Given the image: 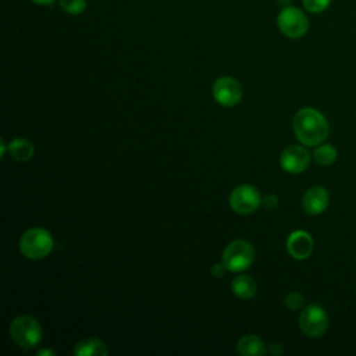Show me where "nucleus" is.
I'll return each mask as SVG.
<instances>
[{
  "instance_id": "obj_1",
  "label": "nucleus",
  "mask_w": 356,
  "mask_h": 356,
  "mask_svg": "<svg viewBox=\"0 0 356 356\" xmlns=\"http://www.w3.org/2000/svg\"><path fill=\"white\" fill-rule=\"evenodd\" d=\"M328 122L316 108L305 107L293 117V132L306 146L321 145L328 136Z\"/></svg>"
},
{
  "instance_id": "obj_2",
  "label": "nucleus",
  "mask_w": 356,
  "mask_h": 356,
  "mask_svg": "<svg viewBox=\"0 0 356 356\" xmlns=\"http://www.w3.org/2000/svg\"><path fill=\"white\" fill-rule=\"evenodd\" d=\"M53 236L44 228H31L22 234L19 239L21 253L32 260H39L46 257L53 249Z\"/></svg>"
},
{
  "instance_id": "obj_3",
  "label": "nucleus",
  "mask_w": 356,
  "mask_h": 356,
  "mask_svg": "<svg viewBox=\"0 0 356 356\" xmlns=\"http://www.w3.org/2000/svg\"><path fill=\"white\" fill-rule=\"evenodd\" d=\"M10 335L19 348L31 349L42 339V327L31 316H18L10 325Z\"/></svg>"
},
{
  "instance_id": "obj_4",
  "label": "nucleus",
  "mask_w": 356,
  "mask_h": 356,
  "mask_svg": "<svg viewBox=\"0 0 356 356\" xmlns=\"http://www.w3.org/2000/svg\"><path fill=\"white\" fill-rule=\"evenodd\" d=\"M254 259L253 246L248 241H234L231 242L222 253V264L228 271L239 273L250 267Z\"/></svg>"
},
{
  "instance_id": "obj_5",
  "label": "nucleus",
  "mask_w": 356,
  "mask_h": 356,
  "mask_svg": "<svg viewBox=\"0 0 356 356\" xmlns=\"http://www.w3.org/2000/svg\"><path fill=\"white\" fill-rule=\"evenodd\" d=\"M277 25L285 36L291 39H299L306 35L309 29V19L299 8L288 6L280 11L277 17Z\"/></svg>"
},
{
  "instance_id": "obj_6",
  "label": "nucleus",
  "mask_w": 356,
  "mask_h": 356,
  "mask_svg": "<svg viewBox=\"0 0 356 356\" xmlns=\"http://www.w3.org/2000/svg\"><path fill=\"white\" fill-rule=\"evenodd\" d=\"M299 327L307 337H321L328 328V314L318 305H309L302 309L299 316Z\"/></svg>"
},
{
  "instance_id": "obj_7",
  "label": "nucleus",
  "mask_w": 356,
  "mask_h": 356,
  "mask_svg": "<svg viewBox=\"0 0 356 356\" xmlns=\"http://www.w3.org/2000/svg\"><path fill=\"white\" fill-rule=\"evenodd\" d=\"M229 207L238 214L253 213L261 204V196L259 191L249 184L236 186L229 195Z\"/></svg>"
},
{
  "instance_id": "obj_8",
  "label": "nucleus",
  "mask_w": 356,
  "mask_h": 356,
  "mask_svg": "<svg viewBox=\"0 0 356 356\" xmlns=\"http://www.w3.org/2000/svg\"><path fill=\"white\" fill-rule=\"evenodd\" d=\"M213 96L216 102L224 107H232L239 103L242 97V88L239 82L231 76H221L213 83Z\"/></svg>"
},
{
  "instance_id": "obj_9",
  "label": "nucleus",
  "mask_w": 356,
  "mask_h": 356,
  "mask_svg": "<svg viewBox=\"0 0 356 356\" xmlns=\"http://www.w3.org/2000/svg\"><path fill=\"white\" fill-rule=\"evenodd\" d=\"M280 164L286 172H302L310 164V153L303 146L291 145L282 150L280 156Z\"/></svg>"
},
{
  "instance_id": "obj_10",
  "label": "nucleus",
  "mask_w": 356,
  "mask_h": 356,
  "mask_svg": "<svg viewBox=\"0 0 356 356\" xmlns=\"http://www.w3.org/2000/svg\"><path fill=\"white\" fill-rule=\"evenodd\" d=\"M313 238L309 232L303 229L293 231L286 239V249L288 253L296 260L307 259L313 252Z\"/></svg>"
},
{
  "instance_id": "obj_11",
  "label": "nucleus",
  "mask_w": 356,
  "mask_h": 356,
  "mask_svg": "<svg viewBox=\"0 0 356 356\" xmlns=\"http://www.w3.org/2000/svg\"><path fill=\"white\" fill-rule=\"evenodd\" d=\"M328 203H330V195L327 189L323 186H313L307 189L302 199L305 211L312 216H317L325 211V209L328 207Z\"/></svg>"
},
{
  "instance_id": "obj_12",
  "label": "nucleus",
  "mask_w": 356,
  "mask_h": 356,
  "mask_svg": "<svg viewBox=\"0 0 356 356\" xmlns=\"http://www.w3.org/2000/svg\"><path fill=\"white\" fill-rule=\"evenodd\" d=\"M75 356H106L108 355V348L106 343L96 338H85L76 342L74 348Z\"/></svg>"
},
{
  "instance_id": "obj_13",
  "label": "nucleus",
  "mask_w": 356,
  "mask_h": 356,
  "mask_svg": "<svg viewBox=\"0 0 356 356\" xmlns=\"http://www.w3.org/2000/svg\"><path fill=\"white\" fill-rule=\"evenodd\" d=\"M238 352L243 356H263L267 352L263 341L256 335H245L238 341Z\"/></svg>"
},
{
  "instance_id": "obj_14",
  "label": "nucleus",
  "mask_w": 356,
  "mask_h": 356,
  "mask_svg": "<svg viewBox=\"0 0 356 356\" xmlns=\"http://www.w3.org/2000/svg\"><path fill=\"white\" fill-rule=\"evenodd\" d=\"M231 289L236 296L242 299H249L256 295L257 285L254 280L249 275H239L231 281Z\"/></svg>"
},
{
  "instance_id": "obj_15",
  "label": "nucleus",
  "mask_w": 356,
  "mask_h": 356,
  "mask_svg": "<svg viewBox=\"0 0 356 356\" xmlns=\"http://www.w3.org/2000/svg\"><path fill=\"white\" fill-rule=\"evenodd\" d=\"M10 153L11 156L17 160V161H28L32 159L33 153H35V147L33 145L24 138H17L14 139L10 145H8Z\"/></svg>"
},
{
  "instance_id": "obj_16",
  "label": "nucleus",
  "mask_w": 356,
  "mask_h": 356,
  "mask_svg": "<svg viewBox=\"0 0 356 356\" xmlns=\"http://www.w3.org/2000/svg\"><path fill=\"white\" fill-rule=\"evenodd\" d=\"M313 157L320 165H331L337 160V149L331 145H320L314 150Z\"/></svg>"
},
{
  "instance_id": "obj_17",
  "label": "nucleus",
  "mask_w": 356,
  "mask_h": 356,
  "mask_svg": "<svg viewBox=\"0 0 356 356\" xmlns=\"http://www.w3.org/2000/svg\"><path fill=\"white\" fill-rule=\"evenodd\" d=\"M60 7L63 11L76 15L86 8V0H60Z\"/></svg>"
},
{
  "instance_id": "obj_18",
  "label": "nucleus",
  "mask_w": 356,
  "mask_h": 356,
  "mask_svg": "<svg viewBox=\"0 0 356 356\" xmlns=\"http://www.w3.org/2000/svg\"><path fill=\"white\" fill-rule=\"evenodd\" d=\"M285 305L291 310H300L305 307V298L299 292H291L285 296Z\"/></svg>"
},
{
  "instance_id": "obj_19",
  "label": "nucleus",
  "mask_w": 356,
  "mask_h": 356,
  "mask_svg": "<svg viewBox=\"0 0 356 356\" xmlns=\"http://www.w3.org/2000/svg\"><path fill=\"white\" fill-rule=\"evenodd\" d=\"M331 0H303V6L309 13H321L330 6Z\"/></svg>"
},
{
  "instance_id": "obj_20",
  "label": "nucleus",
  "mask_w": 356,
  "mask_h": 356,
  "mask_svg": "<svg viewBox=\"0 0 356 356\" xmlns=\"http://www.w3.org/2000/svg\"><path fill=\"white\" fill-rule=\"evenodd\" d=\"M261 204L267 209H274L278 204V197L275 195H267L261 199Z\"/></svg>"
},
{
  "instance_id": "obj_21",
  "label": "nucleus",
  "mask_w": 356,
  "mask_h": 356,
  "mask_svg": "<svg viewBox=\"0 0 356 356\" xmlns=\"http://www.w3.org/2000/svg\"><path fill=\"white\" fill-rule=\"evenodd\" d=\"M224 268H225L224 264H214V266L211 267V274H213L214 277H221V275L224 274Z\"/></svg>"
},
{
  "instance_id": "obj_22",
  "label": "nucleus",
  "mask_w": 356,
  "mask_h": 356,
  "mask_svg": "<svg viewBox=\"0 0 356 356\" xmlns=\"http://www.w3.org/2000/svg\"><path fill=\"white\" fill-rule=\"evenodd\" d=\"M284 352V349H282V346H281V343H271L270 345V348H268V353H271V355H281Z\"/></svg>"
},
{
  "instance_id": "obj_23",
  "label": "nucleus",
  "mask_w": 356,
  "mask_h": 356,
  "mask_svg": "<svg viewBox=\"0 0 356 356\" xmlns=\"http://www.w3.org/2000/svg\"><path fill=\"white\" fill-rule=\"evenodd\" d=\"M31 1L35 4H39V6H49V4L54 3V0H31Z\"/></svg>"
},
{
  "instance_id": "obj_24",
  "label": "nucleus",
  "mask_w": 356,
  "mask_h": 356,
  "mask_svg": "<svg viewBox=\"0 0 356 356\" xmlns=\"http://www.w3.org/2000/svg\"><path fill=\"white\" fill-rule=\"evenodd\" d=\"M38 355L39 356H42V355H54V352L53 350H47V349H40V350H38Z\"/></svg>"
},
{
  "instance_id": "obj_25",
  "label": "nucleus",
  "mask_w": 356,
  "mask_h": 356,
  "mask_svg": "<svg viewBox=\"0 0 356 356\" xmlns=\"http://www.w3.org/2000/svg\"><path fill=\"white\" fill-rule=\"evenodd\" d=\"M4 150H6V145H4V142L1 140V156H4Z\"/></svg>"
}]
</instances>
